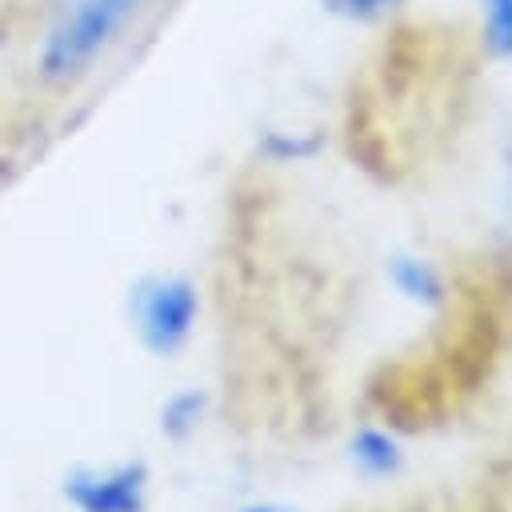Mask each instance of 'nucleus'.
Segmentation results:
<instances>
[{
    "mask_svg": "<svg viewBox=\"0 0 512 512\" xmlns=\"http://www.w3.org/2000/svg\"><path fill=\"white\" fill-rule=\"evenodd\" d=\"M352 448H356V460H360L372 476H388V472H396V464H400L396 440H392L388 432H380V428H364Z\"/></svg>",
    "mask_w": 512,
    "mask_h": 512,
    "instance_id": "obj_6",
    "label": "nucleus"
},
{
    "mask_svg": "<svg viewBox=\"0 0 512 512\" xmlns=\"http://www.w3.org/2000/svg\"><path fill=\"white\" fill-rule=\"evenodd\" d=\"M72 496L84 512H140V468H124L92 484H72Z\"/></svg>",
    "mask_w": 512,
    "mask_h": 512,
    "instance_id": "obj_4",
    "label": "nucleus"
},
{
    "mask_svg": "<svg viewBox=\"0 0 512 512\" xmlns=\"http://www.w3.org/2000/svg\"><path fill=\"white\" fill-rule=\"evenodd\" d=\"M324 8L348 24H376L396 8H404V0H324Z\"/></svg>",
    "mask_w": 512,
    "mask_h": 512,
    "instance_id": "obj_7",
    "label": "nucleus"
},
{
    "mask_svg": "<svg viewBox=\"0 0 512 512\" xmlns=\"http://www.w3.org/2000/svg\"><path fill=\"white\" fill-rule=\"evenodd\" d=\"M248 512H280V508H248Z\"/></svg>",
    "mask_w": 512,
    "mask_h": 512,
    "instance_id": "obj_8",
    "label": "nucleus"
},
{
    "mask_svg": "<svg viewBox=\"0 0 512 512\" xmlns=\"http://www.w3.org/2000/svg\"><path fill=\"white\" fill-rule=\"evenodd\" d=\"M480 44L492 60H512V0H476Z\"/></svg>",
    "mask_w": 512,
    "mask_h": 512,
    "instance_id": "obj_5",
    "label": "nucleus"
},
{
    "mask_svg": "<svg viewBox=\"0 0 512 512\" xmlns=\"http://www.w3.org/2000/svg\"><path fill=\"white\" fill-rule=\"evenodd\" d=\"M156 0H40L28 24V76L44 92H76L144 28Z\"/></svg>",
    "mask_w": 512,
    "mask_h": 512,
    "instance_id": "obj_1",
    "label": "nucleus"
},
{
    "mask_svg": "<svg viewBox=\"0 0 512 512\" xmlns=\"http://www.w3.org/2000/svg\"><path fill=\"white\" fill-rule=\"evenodd\" d=\"M388 280H392V288H396L404 300H412V304L440 308V304L448 300V280H444V272H440L432 260H424V256H392Z\"/></svg>",
    "mask_w": 512,
    "mask_h": 512,
    "instance_id": "obj_3",
    "label": "nucleus"
},
{
    "mask_svg": "<svg viewBox=\"0 0 512 512\" xmlns=\"http://www.w3.org/2000/svg\"><path fill=\"white\" fill-rule=\"evenodd\" d=\"M196 316V292L184 276H152L136 292V328L148 348L172 352Z\"/></svg>",
    "mask_w": 512,
    "mask_h": 512,
    "instance_id": "obj_2",
    "label": "nucleus"
}]
</instances>
